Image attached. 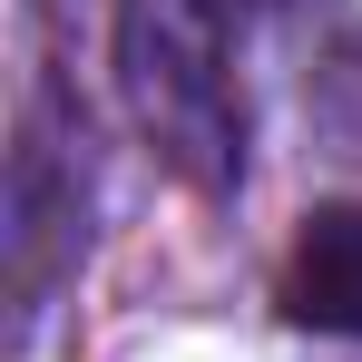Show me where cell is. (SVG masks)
Listing matches in <instances>:
<instances>
[{
    "label": "cell",
    "instance_id": "1",
    "mask_svg": "<svg viewBox=\"0 0 362 362\" xmlns=\"http://www.w3.org/2000/svg\"><path fill=\"white\" fill-rule=\"evenodd\" d=\"M118 88L147 147L177 167L196 196H235L245 186V69H235V30L226 0H118Z\"/></svg>",
    "mask_w": 362,
    "mask_h": 362
},
{
    "label": "cell",
    "instance_id": "2",
    "mask_svg": "<svg viewBox=\"0 0 362 362\" xmlns=\"http://www.w3.org/2000/svg\"><path fill=\"white\" fill-rule=\"evenodd\" d=\"M78 147H88L78 108L40 78L20 108V147H10V313H20V343L88 245V157Z\"/></svg>",
    "mask_w": 362,
    "mask_h": 362
},
{
    "label": "cell",
    "instance_id": "3",
    "mask_svg": "<svg viewBox=\"0 0 362 362\" xmlns=\"http://www.w3.org/2000/svg\"><path fill=\"white\" fill-rule=\"evenodd\" d=\"M284 323L294 333H323V343H362V196H333L294 226V255H284Z\"/></svg>",
    "mask_w": 362,
    "mask_h": 362
},
{
    "label": "cell",
    "instance_id": "4",
    "mask_svg": "<svg viewBox=\"0 0 362 362\" xmlns=\"http://www.w3.org/2000/svg\"><path fill=\"white\" fill-rule=\"evenodd\" d=\"M343 78H353V88H362V40H353V49H343Z\"/></svg>",
    "mask_w": 362,
    "mask_h": 362
}]
</instances>
